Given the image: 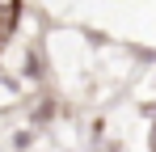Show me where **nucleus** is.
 Instances as JSON below:
<instances>
[{
    "mask_svg": "<svg viewBox=\"0 0 156 152\" xmlns=\"http://www.w3.org/2000/svg\"><path fill=\"white\" fill-rule=\"evenodd\" d=\"M17 0H0V47L9 42V34H13V25H17Z\"/></svg>",
    "mask_w": 156,
    "mask_h": 152,
    "instance_id": "nucleus-1",
    "label": "nucleus"
}]
</instances>
